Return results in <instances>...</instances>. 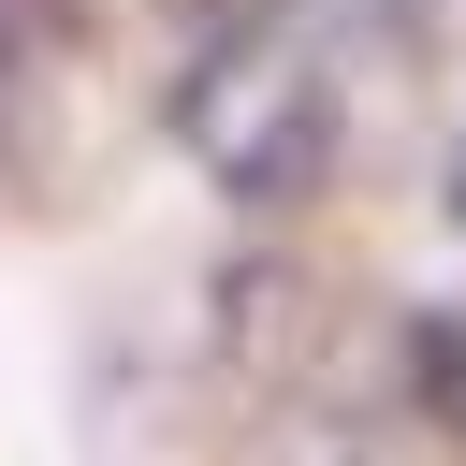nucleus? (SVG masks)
I'll list each match as a JSON object with an SVG mask.
<instances>
[{
    "label": "nucleus",
    "instance_id": "nucleus-1",
    "mask_svg": "<svg viewBox=\"0 0 466 466\" xmlns=\"http://www.w3.org/2000/svg\"><path fill=\"white\" fill-rule=\"evenodd\" d=\"M175 146L218 204H306L335 175V73L306 29L248 15V29H204V58L175 73Z\"/></svg>",
    "mask_w": 466,
    "mask_h": 466
},
{
    "label": "nucleus",
    "instance_id": "nucleus-2",
    "mask_svg": "<svg viewBox=\"0 0 466 466\" xmlns=\"http://www.w3.org/2000/svg\"><path fill=\"white\" fill-rule=\"evenodd\" d=\"M248 466H364L350 437H277V451H248Z\"/></svg>",
    "mask_w": 466,
    "mask_h": 466
},
{
    "label": "nucleus",
    "instance_id": "nucleus-3",
    "mask_svg": "<svg viewBox=\"0 0 466 466\" xmlns=\"http://www.w3.org/2000/svg\"><path fill=\"white\" fill-rule=\"evenodd\" d=\"M437 408L466 422V335H437Z\"/></svg>",
    "mask_w": 466,
    "mask_h": 466
},
{
    "label": "nucleus",
    "instance_id": "nucleus-4",
    "mask_svg": "<svg viewBox=\"0 0 466 466\" xmlns=\"http://www.w3.org/2000/svg\"><path fill=\"white\" fill-rule=\"evenodd\" d=\"M350 15H379V29H408V15H422V0H350Z\"/></svg>",
    "mask_w": 466,
    "mask_h": 466
},
{
    "label": "nucleus",
    "instance_id": "nucleus-5",
    "mask_svg": "<svg viewBox=\"0 0 466 466\" xmlns=\"http://www.w3.org/2000/svg\"><path fill=\"white\" fill-rule=\"evenodd\" d=\"M451 233H466V131H451Z\"/></svg>",
    "mask_w": 466,
    "mask_h": 466
},
{
    "label": "nucleus",
    "instance_id": "nucleus-6",
    "mask_svg": "<svg viewBox=\"0 0 466 466\" xmlns=\"http://www.w3.org/2000/svg\"><path fill=\"white\" fill-rule=\"evenodd\" d=\"M189 15H218V29H248V15H262V0H189Z\"/></svg>",
    "mask_w": 466,
    "mask_h": 466
}]
</instances>
